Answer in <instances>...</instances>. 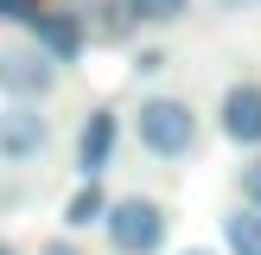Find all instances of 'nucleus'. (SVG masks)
I'll return each mask as SVG.
<instances>
[{
  "instance_id": "6",
  "label": "nucleus",
  "mask_w": 261,
  "mask_h": 255,
  "mask_svg": "<svg viewBox=\"0 0 261 255\" xmlns=\"http://www.w3.org/2000/svg\"><path fill=\"white\" fill-rule=\"evenodd\" d=\"M115 147H121V121H115V109H89L83 128H76V172H83V178H102L115 166Z\"/></svg>"
},
{
  "instance_id": "14",
  "label": "nucleus",
  "mask_w": 261,
  "mask_h": 255,
  "mask_svg": "<svg viewBox=\"0 0 261 255\" xmlns=\"http://www.w3.org/2000/svg\"><path fill=\"white\" fill-rule=\"evenodd\" d=\"M38 255H83V249H76L70 236H51V242H45V249H38Z\"/></svg>"
},
{
  "instance_id": "13",
  "label": "nucleus",
  "mask_w": 261,
  "mask_h": 255,
  "mask_svg": "<svg viewBox=\"0 0 261 255\" xmlns=\"http://www.w3.org/2000/svg\"><path fill=\"white\" fill-rule=\"evenodd\" d=\"M134 70H140V76H160V70H166V51H140Z\"/></svg>"
},
{
  "instance_id": "17",
  "label": "nucleus",
  "mask_w": 261,
  "mask_h": 255,
  "mask_svg": "<svg viewBox=\"0 0 261 255\" xmlns=\"http://www.w3.org/2000/svg\"><path fill=\"white\" fill-rule=\"evenodd\" d=\"M178 255H211V249H178Z\"/></svg>"
},
{
  "instance_id": "1",
  "label": "nucleus",
  "mask_w": 261,
  "mask_h": 255,
  "mask_svg": "<svg viewBox=\"0 0 261 255\" xmlns=\"http://www.w3.org/2000/svg\"><path fill=\"white\" fill-rule=\"evenodd\" d=\"M134 140L153 160H191V153H198V109H191L185 96H140Z\"/></svg>"
},
{
  "instance_id": "11",
  "label": "nucleus",
  "mask_w": 261,
  "mask_h": 255,
  "mask_svg": "<svg viewBox=\"0 0 261 255\" xmlns=\"http://www.w3.org/2000/svg\"><path fill=\"white\" fill-rule=\"evenodd\" d=\"M38 7H45V0H0V19H7V26H32Z\"/></svg>"
},
{
  "instance_id": "9",
  "label": "nucleus",
  "mask_w": 261,
  "mask_h": 255,
  "mask_svg": "<svg viewBox=\"0 0 261 255\" xmlns=\"http://www.w3.org/2000/svg\"><path fill=\"white\" fill-rule=\"evenodd\" d=\"M223 242H229V255H261V211L255 204H236L223 217Z\"/></svg>"
},
{
  "instance_id": "15",
  "label": "nucleus",
  "mask_w": 261,
  "mask_h": 255,
  "mask_svg": "<svg viewBox=\"0 0 261 255\" xmlns=\"http://www.w3.org/2000/svg\"><path fill=\"white\" fill-rule=\"evenodd\" d=\"M261 0H217V13H255Z\"/></svg>"
},
{
  "instance_id": "8",
  "label": "nucleus",
  "mask_w": 261,
  "mask_h": 255,
  "mask_svg": "<svg viewBox=\"0 0 261 255\" xmlns=\"http://www.w3.org/2000/svg\"><path fill=\"white\" fill-rule=\"evenodd\" d=\"M102 211H109L102 178H83V185L70 191V204H64V230H89V223H102Z\"/></svg>"
},
{
  "instance_id": "10",
  "label": "nucleus",
  "mask_w": 261,
  "mask_h": 255,
  "mask_svg": "<svg viewBox=\"0 0 261 255\" xmlns=\"http://www.w3.org/2000/svg\"><path fill=\"white\" fill-rule=\"evenodd\" d=\"M121 13L134 26H172V19L191 13V0H121Z\"/></svg>"
},
{
  "instance_id": "16",
  "label": "nucleus",
  "mask_w": 261,
  "mask_h": 255,
  "mask_svg": "<svg viewBox=\"0 0 261 255\" xmlns=\"http://www.w3.org/2000/svg\"><path fill=\"white\" fill-rule=\"evenodd\" d=\"M0 255H19V249H13V242H7V236H0Z\"/></svg>"
},
{
  "instance_id": "2",
  "label": "nucleus",
  "mask_w": 261,
  "mask_h": 255,
  "mask_svg": "<svg viewBox=\"0 0 261 255\" xmlns=\"http://www.w3.org/2000/svg\"><path fill=\"white\" fill-rule=\"evenodd\" d=\"M166 230H172L166 204L160 198H140V191L109 198V211H102V236H109L115 255H160L166 249Z\"/></svg>"
},
{
  "instance_id": "7",
  "label": "nucleus",
  "mask_w": 261,
  "mask_h": 255,
  "mask_svg": "<svg viewBox=\"0 0 261 255\" xmlns=\"http://www.w3.org/2000/svg\"><path fill=\"white\" fill-rule=\"evenodd\" d=\"M217 128L229 147H261V83H229L217 102Z\"/></svg>"
},
{
  "instance_id": "3",
  "label": "nucleus",
  "mask_w": 261,
  "mask_h": 255,
  "mask_svg": "<svg viewBox=\"0 0 261 255\" xmlns=\"http://www.w3.org/2000/svg\"><path fill=\"white\" fill-rule=\"evenodd\" d=\"M58 83H64V64H51L32 38L0 45V96L7 102H45Z\"/></svg>"
},
{
  "instance_id": "5",
  "label": "nucleus",
  "mask_w": 261,
  "mask_h": 255,
  "mask_svg": "<svg viewBox=\"0 0 261 255\" xmlns=\"http://www.w3.org/2000/svg\"><path fill=\"white\" fill-rule=\"evenodd\" d=\"M25 38H32L51 64H76V58L89 51V19H83L76 7H38L32 26H25Z\"/></svg>"
},
{
  "instance_id": "4",
  "label": "nucleus",
  "mask_w": 261,
  "mask_h": 255,
  "mask_svg": "<svg viewBox=\"0 0 261 255\" xmlns=\"http://www.w3.org/2000/svg\"><path fill=\"white\" fill-rule=\"evenodd\" d=\"M45 153H51L45 102H7V109H0V160L7 166H38Z\"/></svg>"
},
{
  "instance_id": "12",
  "label": "nucleus",
  "mask_w": 261,
  "mask_h": 255,
  "mask_svg": "<svg viewBox=\"0 0 261 255\" xmlns=\"http://www.w3.org/2000/svg\"><path fill=\"white\" fill-rule=\"evenodd\" d=\"M242 204H255V211H261V153L242 166Z\"/></svg>"
}]
</instances>
